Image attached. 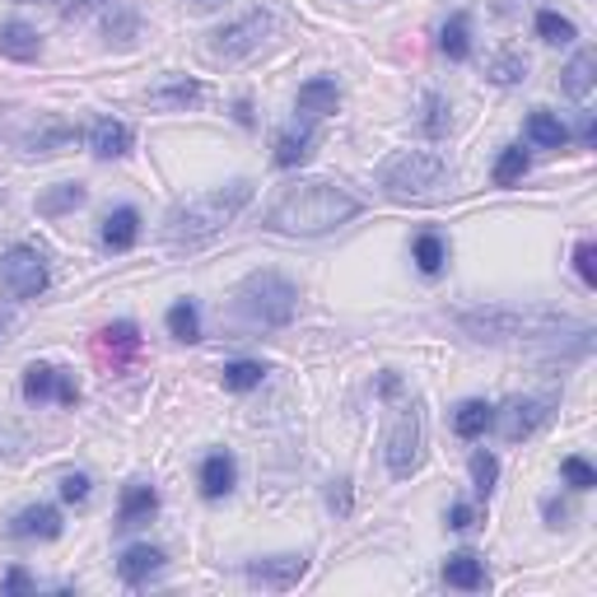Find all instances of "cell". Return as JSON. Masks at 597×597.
I'll return each mask as SVG.
<instances>
[{
  "instance_id": "obj_1",
  "label": "cell",
  "mask_w": 597,
  "mask_h": 597,
  "mask_svg": "<svg viewBox=\"0 0 597 597\" xmlns=\"http://www.w3.org/2000/svg\"><path fill=\"white\" fill-rule=\"evenodd\" d=\"M359 196H351L336 182H294L276 196V206L266 211V229L271 233H294V239H318V233L341 229L345 219H355Z\"/></svg>"
},
{
  "instance_id": "obj_2",
  "label": "cell",
  "mask_w": 597,
  "mask_h": 597,
  "mask_svg": "<svg viewBox=\"0 0 597 597\" xmlns=\"http://www.w3.org/2000/svg\"><path fill=\"white\" fill-rule=\"evenodd\" d=\"M247 201H253V182H247V178L229 182V187H215V192H206V196L182 201V206L168 215V229H164L168 243L173 247H201L206 239H215L225 225H233Z\"/></svg>"
},
{
  "instance_id": "obj_3",
  "label": "cell",
  "mask_w": 597,
  "mask_h": 597,
  "mask_svg": "<svg viewBox=\"0 0 597 597\" xmlns=\"http://www.w3.org/2000/svg\"><path fill=\"white\" fill-rule=\"evenodd\" d=\"M379 187L397 206H430L453 187V168L434 150H402L379 168Z\"/></svg>"
},
{
  "instance_id": "obj_4",
  "label": "cell",
  "mask_w": 597,
  "mask_h": 597,
  "mask_svg": "<svg viewBox=\"0 0 597 597\" xmlns=\"http://www.w3.org/2000/svg\"><path fill=\"white\" fill-rule=\"evenodd\" d=\"M453 322L471 341H537V336L564 332V327H579L560 308H471V313H453Z\"/></svg>"
},
{
  "instance_id": "obj_5",
  "label": "cell",
  "mask_w": 597,
  "mask_h": 597,
  "mask_svg": "<svg viewBox=\"0 0 597 597\" xmlns=\"http://www.w3.org/2000/svg\"><path fill=\"white\" fill-rule=\"evenodd\" d=\"M233 304H239V313L253 327H290L294 313H298V285L290 276L280 271H253L239 285V294H233Z\"/></svg>"
},
{
  "instance_id": "obj_6",
  "label": "cell",
  "mask_w": 597,
  "mask_h": 597,
  "mask_svg": "<svg viewBox=\"0 0 597 597\" xmlns=\"http://www.w3.org/2000/svg\"><path fill=\"white\" fill-rule=\"evenodd\" d=\"M420 462H425V411L420 402H406L388 430V471L406 481L420 471Z\"/></svg>"
},
{
  "instance_id": "obj_7",
  "label": "cell",
  "mask_w": 597,
  "mask_h": 597,
  "mask_svg": "<svg viewBox=\"0 0 597 597\" xmlns=\"http://www.w3.org/2000/svg\"><path fill=\"white\" fill-rule=\"evenodd\" d=\"M0 290L10 298H38L47 290V257L28 243H14L5 257H0Z\"/></svg>"
},
{
  "instance_id": "obj_8",
  "label": "cell",
  "mask_w": 597,
  "mask_h": 597,
  "mask_svg": "<svg viewBox=\"0 0 597 597\" xmlns=\"http://www.w3.org/2000/svg\"><path fill=\"white\" fill-rule=\"evenodd\" d=\"M276 28V20L266 10H253V14H243L239 24H229V28H219L215 34V56H225V61H233V56H247V52H257L262 47V38Z\"/></svg>"
},
{
  "instance_id": "obj_9",
  "label": "cell",
  "mask_w": 597,
  "mask_h": 597,
  "mask_svg": "<svg viewBox=\"0 0 597 597\" xmlns=\"http://www.w3.org/2000/svg\"><path fill=\"white\" fill-rule=\"evenodd\" d=\"M243 574H247V584H257V588L285 593V588H294L298 579L308 574V560H304V556H271V560H247V564H243Z\"/></svg>"
},
{
  "instance_id": "obj_10",
  "label": "cell",
  "mask_w": 597,
  "mask_h": 597,
  "mask_svg": "<svg viewBox=\"0 0 597 597\" xmlns=\"http://www.w3.org/2000/svg\"><path fill=\"white\" fill-rule=\"evenodd\" d=\"M24 397H28V402L56 397L61 406H75V402H80V388H75L71 373H61L56 365H28V369H24Z\"/></svg>"
},
{
  "instance_id": "obj_11",
  "label": "cell",
  "mask_w": 597,
  "mask_h": 597,
  "mask_svg": "<svg viewBox=\"0 0 597 597\" xmlns=\"http://www.w3.org/2000/svg\"><path fill=\"white\" fill-rule=\"evenodd\" d=\"M93 345H99V359H103V365L113 369V373H122V369H127L131 359L140 355V327H136V322H113V327H103Z\"/></svg>"
},
{
  "instance_id": "obj_12",
  "label": "cell",
  "mask_w": 597,
  "mask_h": 597,
  "mask_svg": "<svg viewBox=\"0 0 597 597\" xmlns=\"http://www.w3.org/2000/svg\"><path fill=\"white\" fill-rule=\"evenodd\" d=\"M495 420H499V430H505V439H528L537 425H546L551 420V402H542V397H518V402H509L505 411H495Z\"/></svg>"
},
{
  "instance_id": "obj_13",
  "label": "cell",
  "mask_w": 597,
  "mask_h": 597,
  "mask_svg": "<svg viewBox=\"0 0 597 597\" xmlns=\"http://www.w3.org/2000/svg\"><path fill=\"white\" fill-rule=\"evenodd\" d=\"M294 107L298 113H308V117H332L341 107V85L332 80V75H313L308 85H298Z\"/></svg>"
},
{
  "instance_id": "obj_14",
  "label": "cell",
  "mask_w": 597,
  "mask_h": 597,
  "mask_svg": "<svg viewBox=\"0 0 597 597\" xmlns=\"http://www.w3.org/2000/svg\"><path fill=\"white\" fill-rule=\"evenodd\" d=\"M131 145H136V131L127 127V122L103 117V122H93L89 127V150L99 154V160H122V154H131Z\"/></svg>"
},
{
  "instance_id": "obj_15",
  "label": "cell",
  "mask_w": 597,
  "mask_h": 597,
  "mask_svg": "<svg viewBox=\"0 0 597 597\" xmlns=\"http://www.w3.org/2000/svg\"><path fill=\"white\" fill-rule=\"evenodd\" d=\"M154 513H160V495H154V485L131 481L127 495H122V509H117V528L131 532V528H140V523H150Z\"/></svg>"
},
{
  "instance_id": "obj_16",
  "label": "cell",
  "mask_w": 597,
  "mask_h": 597,
  "mask_svg": "<svg viewBox=\"0 0 597 597\" xmlns=\"http://www.w3.org/2000/svg\"><path fill=\"white\" fill-rule=\"evenodd\" d=\"M10 537H42V542H56V537H61V513H56L52 505H34V509L14 513Z\"/></svg>"
},
{
  "instance_id": "obj_17",
  "label": "cell",
  "mask_w": 597,
  "mask_h": 597,
  "mask_svg": "<svg viewBox=\"0 0 597 597\" xmlns=\"http://www.w3.org/2000/svg\"><path fill=\"white\" fill-rule=\"evenodd\" d=\"M444 584L448 588H462V593H477V588L491 584V574H485V560L481 556L458 551V556L444 560Z\"/></svg>"
},
{
  "instance_id": "obj_18",
  "label": "cell",
  "mask_w": 597,
  "mask_h": 597,
  "mask_svg": "<svg viewBox=\"0 0 597 597\" xmlns=\"http://www.w3.org/2000/svg\"><path fill=\"white\" fill-rule=\"evenodd\" d=\"M164 570V551L160 546H127L117 560V574H122V584H145L150 574H160Z\"/></svg>"
},
{
  "instance_id": "obj_19",
  "label": "cell",
  "mask_w": 597,
  "mask_h": 597,
  "mask_svg": "<svg viewBox=\"0 0 597 597\" xmlns=\"http://www.w3.org/2000/svg\"><path fill=\"white\" fill-rule=\"evenodd\" d=\"M140 239V211L136 206H117L113 215L103 219V247H113V253H131Z\"/></svg>"
},
{
  "instance_id": "obj_20",
  "label": "cell",
  "mask_w": 597,
  "mask_h": 597,
  "mask_svg": "<svg viewBox=\"0 0 597 597\" xmlns=\"http://www.w3.org/2000/svg\"><path fill=\"white\" fill-rule=\"evenodd\" d=\"M233 481H239V467H233L229 453H211V458L201 462V495L206 499H225L233 491Z\"/></svg>"
},
{
  "instance_id": "obj_21",
  "label": "cell",
  "mask_w": 597,
  "mask_h": 597,
  "mask_svg": "<svg viewBox=\"0 0 597 597\" xmlns=\"http://www.w3.org/2000/svg\"><path fill=\"white\" fill-rule=\"evenodd\" d=\"M528 140H532L537 150H564V145H570V127H564L556 113L537 107V113L528 117Z\"/></svg>"
},
{
  "instance_id": "obj_22",
  "label": "cell",
  "mask_w": 597,
  "mask_h": 597,
  "mask_svg": "<svg viewBox=\"0 0 597 597\" xmlns=\"http://www.w3.org/2000/svg\"><path fill=\"white\" fill-rule=\"evenodd\" d=\"M491 425H495V406L491 402L471 397V402H462L458 411H453V434H458V439H481Z\"/></svg>"
},
{
  "instance_id": "obj_23",
  "label": "cell",
  "mask_w": 597,
  "mask_h": 597,
  "mask_svg": "<svg viewBox=\"0 0 597 597\" xmlns=\"http://www.w3.org/2000/svg\"><path fill=\"white\" fill-rule=\"evenodd\" d=\"M0 52H5L10 61H34L42 52V38H38V28H28V24H5L0 28Z\"/></svg>"
},
{
  "instance_id": "obj_24",
  "label": "cell",
  "mask_w": 597,
  "mask_h": 597,
  "mask_svg": "<svg viewBox=\"0 0 597 597\" xmlns=\"http://www.w3.org/2000/svg\"><path fill=\"white\" fill-rule=\"evenodd\" d=\"M593 71H597V56H593V52H579L570 66L560 71V89L570 93V99H588V93H593V80H597Z\"/></svg>"
},
{
  "instance_id": "obj_25",
  "label": "cell",
  "mask_w": 597,
  "mask_h": 597,
  "mask_svg": "<svg viewBox=\"0 0 597 597\" xmlns=\"http://www.w3.org/2000/svg\"><path fill=\"white\" fill-rule=\"evenodd\" d=\"M313 140H318V136H313L308 127H304V131H298V127L280 131V136H276V164H280V168H298V164H304L308 154H313Z\"/></svg>"
},
{
  "instance_id": "obj_26",
  "label": "cell",
  "mask_w": 597,
  "mask_h": 597,
  "mask_svg": "<svg viewBox=\"0 0 597 597\" xmlns=\"http://www.w3.org/2000/svg\"><path fill=\"white\" fill-rule=\"evenodd\" d=\"M439 52H444L448 61H467L471 56V20H467V14H453V20L444 24V34H439Z\"/></svg>"
},
{
  "instance_id": "obj_27",
  "label": "cell",
  "mask_w": 597,
  "mask_h": 597,
  "mask_svg": "<svg viewBox=\"0 0 597 597\" xmlns=\"http://www.w3.org/2000/svg\"><path fill=\"white\" fill-rule=\"evenodd\" d=\"M411 257H416V266H420V271H425V276H439V271H444V262H448V243L444 239H439V233H416V243H411Z\"/></svg>"
},
{
  "instance_id": "obj_28",
  "label": "cell",
  "mask_w": 597,
  "mask_h": 597,
  "mask_svg": "<svg viewBox=\"0 0 597 597\" xmlns=\"http://www.w3.org/2000/svg\"><path fill=\"white\" fill-rule=\"evenodd\" d=\"M168 332H173V341H201V308L192 304V298H178V304L168 308Z\"/></svg>"
},
{
  "instance_id": "obj_29",
  "label": "cell",
  "mask_w": 597,
  "mask_h": 597,
  "mask_svg": "<svg viewBox=\"0 0 597 597\" xmlns=\"http://www.w3.org/2000/svg\"><path fill=\"white\" fill-rule=\"evenodd\" d=\"M85 187L80 182H56L52 192H42L38 196V215H66V211H75V206H85Z\"/></svg>"
},
{
  "instance_id": "obj_30",
  "label": "cell",
  "mask_w": 597,
  "mask_h": 597,
  "mask_svg": "<svg viewBox=\"0 0 597 597\" xmlns=\"http://www.w3.org/2000/svg\"><path fill=\"white\" fill-rule=\"evenodd\" d=\"M219 379H225L229 392H247V388H257L266 379V365H262V359H233V365H225Z\"/></svg>"
},
{
  "instance_id": "obj_31",
  "label": "cell",
  "mask_w": 597,
  "mask_h": 597,
  "mask_svg": "<svg viewBox=\"0 0 597 597\" xmlns=\"http://www.w3.org/2000/svg\"><path fill=\"white\" fill-rule=\"evenodd\" d=\"M537 38H542V42L564 47V42H574V38H579V28H574V20H564L560 10H542V14H537Z\"/></svg>"
},
{
  "instance_id": "obj_32",
  "label": "cell",
  "mask_w": 597,
  "mask_h": 597,
  "mask_svg": "<svg viewBox=\"0 0 597 597\" xmlns=\"http://www.w3.org/2000/svg\"><path fill=\"white\" fill-rule=\"evenodd\" d=\"M471 481H477V495L495 491V481H499V458H495V453H485V448L471 453Z\"/></svg>"
},
{
  "instance_id": "obj_33",
  "label": "cell",
  "mask_w": 597,
  "mask_h": 597,
  "mask_svg": "<svg viewBox=\"0 0 597 597\" xmlns=\"http://www.w3.org/2000/svg\"><path fill=\"white\" fill-rule=\"evenodd\" d=\"M523 173H528V154L518 145H509L505 154H499V164H495V187H513Z\"/></svg>"
},
{
  "instance_id": "obj_34",
  "label": "cell",
  "mask_w": 597,
  "mask_h": 597,
  "mask_svg": "<svg viewBox=\"0 0 597 597\" xmlns=\"http://www.w3.org/2000/svg\"><path fill=\"white\" fill-rule=\"evenodd\" d=\"M560 477H564L570 491H593V485H597V471H593L588 458H564L560 462Z\"/></svg>"
},
{
  "instance_id": "obj_35",
  "label": "cell",
  "mask_w": 597,
  "mask_h": 597,
  "mask_svg": "<svg viewBox=\"0 0 597 597\" xmlns=\"http://www.w3.org/2000/svg\"><path fill=\"white\" fill-rule=\"evenodd\" d=\"M154 99L168 103V107H187V103L201 99V85L196 80H173V85H164L160 93H154Z\"/></svg>"
},
{
  "instance_id": "obj_36",
  "label": "cell",
  "mask_w": 597,
  "mask_h": 597,
  "mask_svg": "<svg viewBox=\"0 0 597 597\" xmlns=\"http://www.w3.org/2000/svg\"><path fill=\"white\" fill-rule=\"evenodd\" d=\"M523 75H528V61L518 56V52L499 56L495 66H491V80H495V85H518V80H523Z\"/></svg>"
},
{
  "instance_id": "obj_37",
  "label": "cell",
  "mask_w": 597,
  "mask_h": 597,
  "mask_svg": "<svg viewBox=\"0 0 597 597\" xmlns=\"http://www.w3.org/2000/svg\"><path fill=\"white\" fill-rule=\"evenodd\" d=\"M448 131V103L444 99H439V93H430V99H425V136H444Z\"/></svg>"
},
{
  "instance_id": "obj_38",
  "label": "cell",
  "mask_w": 597,
  "mask_h": 597,
  "mask_svg": "<svg viewBox=\"0 0 597 597\" xmlns=\"http://www.w3.org/2000/svg\"><path fill=\"white\" fill-rule=\"evenodd\" d=\"M574 266H579V280H584L588 290H597V247L593 243H579L574 247Z\"/></svg>"
},
{
  "instance_id": "obj_39",
  "label": "cell",
  "mask_w": 597,
  "mask_h": 597,
  "mask_svg": "<svg viewBox=\"0 0 597 597\" xmlns=\"http://www.w3.org/2000/svg\"><path fill=\"white\" fill-rule=\"evenodd\" d=\"M71 140H75V131H71V127H52V131L34 136V140H28V145H34L38 154H52V145H71Z\"/></svg>"
},
{
  "instance_id": "obj_40",
  "label": "cell",
  "mask_w": 597,
  "mask_h": 597,
  "mask_svg": "<svg viewBox=\"0 0 597 597\" xmlns=\"http://www.w3.org/2000/svg\"><path fill=\"white\" fill-rule=\"evenodd\" d=\"M89 477H85V471H71V477L66 481H61V495H66L71 499V505H85V499H89Z\"/></svg>"
},
{
  "instance_id": "obj_41",
  "label": "cell",
  "mask_w": 597,
  "mask_h": 597,
  "mask_svg": "<svg viewBox=\"0 0 597 597\" xmlns=\"http://www.w3.org/2000/svg\"><path fill=\"white\" fill-rule=\"evenodd\" d=\"M448 528L453 532H471V528H477V513H471V505H453L448 509Z\"/></svg>"
},
{
  "instance_id": "obj_42",
  "label": "cell",
  "mask_w": 597,
  "mask_h": 597,
  "mask_svg": "<svg viewBox=\"0 0 597 597\" xmlns=\"http://www.w3.org/2000/svg\"><path fill=\"white\" fill-rule=\"evenodd\" d=\"M28 588H34V579H28L24 570H10L5 574V593H28Z\"/></svg>"
},
{
  "instance_id": "obj_43",
  "label": "cell",
  "mask_w": 597,
  "mask_h": 597,
  "mask_svg": "<svg viewBox=\"0 0 597 597\" xmlns=\"http://www.w3.org/2000/svg\"><path fill=\"white\" fill-rule=\"evenodd\" d=\"M564 518H570V505H560V499H546V523L560 528Z\"/></svg>"
},
{
  "instance_id": "obj_44",
  "label": "cell",
  "mask_w": 597,
  "mask_h": 597,
  "mask_svg": "<svg viewBox=\"0 0 597 597\" xmlns=\"http://www.w3.org/2000/svg\"><path fill=\"white\" fill-rule=\"evenodd\" d=\"M332 509L336 513H351V485L341 481V491H332Z\"/></svg>"
},
{
  "instance_id": "obj_45",
  "label": "cell",
  "mask_w": 597,
  "mask_h": 597,
  "mask_svg": "<svg viewBox=\"0 0 597 597\" xmlns=\"http://www.w3.org/2000/svg\"><path fill=\"white\" fill-rule=\"evenodd\" d=\"M0 332H5V313H0Z\"/></svg>"
},
{
  "instance_id": "obj_46",
  "label": "cell",
  "mask_w": 597,
  "mask_h": 597,
  "mask_svg": "<svg viewBox=\"0 0 597 597\" xmlns=\"http://www.w3.org/2000/svg\"><path fill=\"white\" fill-rule=\"evenodd\" d=\"M196 5H215V0H196Z\"/></svg>"
}]
</instances>
